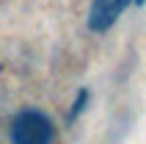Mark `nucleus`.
Here are the masks:
<instances>
[{"label": "nucleus", "mask_w": 146, "mask_h": 144, "mask_svg": "<svg viewBox=\"0 0 146 144\" xmlns=\"http://www.w3.org/2000/svg\"><path fill=\"white\" fill-rule=\"evenodd\" d=\"M135 3H143V0H94L88 11V28L91 31H108L110 25L121 17V11L127 6H135Z\"/></svg>", "instance_id": "2"}, {"label": "nucleus", "mask_w": 146, "mask_h": 144, "mask_svg": "<svg viewBox=\"0 0 146 144\" xmlns=\"http://www.w3.org/2000/svg\"><path fill=\"white\" fill-rule=\"evenodd\" d=\"M55 128L47 114L28 108L11 122V144H52Z\"/></svg>", "instance_id": "1"}]
</instances>
